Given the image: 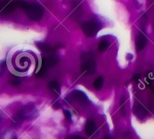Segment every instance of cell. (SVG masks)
I'll return each mask as SVG.
<instances>
[{"label": "cell", "mask_w": 154, "mask_h": 139, "mask_svg": "<svg viewBox=\"0 0 154 139\" xmlns=\"http://www.w3.org/2000/svg\"><path fill=\"white\" fill-rule=\"evenodd\" d=\"M83 33L88 38H92L97 34L99 30V25L96 22L89 21L83 23L81 26Z\"/></svg>", "instance_id": "obj_4"}, {"label": "cell", "mask_w": 154, "mask_h": 139, "mask_svg": "<svg viewBox=\"0 0 154 139\" xmlns=\"http://www.w3.org/2000/svg\"><path fill=\"white\" fill-rule=\"evenodd\" d=\"M110 47V43L108 41H102L99 44V51H105Z\"/></svg>", "instance_id": "obj_13"}, {"label": "cell", "mask_w": 154, "mask_h": 139, "mask_svg": "<svg viewBox=\"0 0 154 139\" xmlns=\"http://www.w3.org/2000/svg\"><path fill=\"white\" fill-rule=\"evenodd\" d=\"M140 78H141V75H140V74H136V75H135V76H134L133 80H138Z\"/></svg>", "instance_id": "obj_18"}, {"label": "cell", "mask_w": 154, "mask_h": 139, "mask_svg": "<svg viewBox=\"0 0 154 139\" xmlns=\"http://www.w3.org/2000/svg\"><path fill=\"white\" fill-rule=\"evenodd\" d=\"M68 139H84L82 137L79 136V135H71L68 138Z\"/></svg>", "instance_id": "obj_17"}, {"label": "cell", "mask_w": 154, "mask_h": 139, "mask_svg": "<svg viewBox=\"0 0 154 139\" xmlns=\"http://www.w3.org/2000/svg\"><path fill=\"white\" fill-rule=\"evenodd\" d=\"M20 65L23 66V68H25V67H27V68L29 65L28 59L26 57H21L20 59Z\"/></svg>", "instance_id": "obj_14"}, {"label": "cell", "mask_w": 154, "mask_h": 139, "mask_svg": "<svg viewBox=\"0 0 154 139\" xmlns=\"http://www.w3.org/2000/svg\"><path fill=\"white\" fill-rule=\"evenodd\" d=\"M147 44V38L146 35L142 33H139L135 41V46L137 50H142L143 49H144Z\"/></svg>", "instance_id": "obj_7"}, {"label": "cell", "mask_w": 154, "mask_h": 139, "mask_svg": "<svg viewBox=\"0 0 154 139\" xmlns=\"http://www.w3.org/2000/svg\"><path fill=\"white\" fill-rule=\"evenodd\" d=\"M37 110L35 106L31 105H26L23 108L20 109L19 111L16 113L14 116L13 117V123L14 125L18 126L23 120L26 119L34 117L36 115Z\"/></svg>", "instance_id": "obj_1"}, {"label": "cell", "mask_w": 154, "mask_h": 139, "mask_svg": "<svg viewBox=\"0 0 154 139\" xmlns=\"http://www.w3.org/2000/svg\"><path fill=\"white\" fill-rule=\"evenodd\" d=\"M80 62H81V69L84 73L92 74L95 72L96 69L93 53L91 51L83 52L80 55Z\"/></svg>", "instance_id": "obj_2"}, {"label": "cell", "mask_w": 154, "mask_h": 139, "mask_svg": "<svg viewBox=\"0 0 154 139\" xmlns=\"http://www.w3.org/2000/svg\"><path fill=\"white\" fill-rule=\"evenodd\" d=\"M64 114H65V119L68 121L71 122L72 121V114H71V113L69 112V110H64Z\"/></svg>", "instance_id": "obj_16"}, {"label": "cell", "mask_w": 154, "mask_h": 139, "mask_svg": "<svg viewBox=\"0 0 154 139\" xmlns=\"http://www.w3.org/2000/svg\"><path fill=\"white\" fill-rule=\"evenodd\" d=\"M25 13L29 19L33 21H38L43 16V9L40 6L35 4H26L23 8Z\"/></svg>", "instance_id": "obj_3"}, {"label": "cell", "mask_w": 154, "mask_h": 139, "mask_svg": "<svg viewBox=\"0 0 154 139\" xmlns=\"http://www.w3.org/2000/svg\"><path fill=\"white\" fill-rule=\"evenodd\" d=\"M134 113L137 116V117L142 119L146 116L147 111L146 108L141 104L138 103V104H135V107H134Z\"/></svg>", "instance_id": "obj_9"}, {"label": "cell", "mask_w": 154, "mask_h": 139, "mask_svg": "<svg viewBox=\"0 0 154 139\" xmlns=\"http://www.w3.org/2000/svg\"><path fill=\"white\" fill-rule=\"evenodd\" d=\"M103 81H104V80H103L102 77H99L96 80H95V81L93 83L94 89L96 90H101L103 86Z\"/></svg>", "instance_id": "obj_12"}, {"label": "cell", "mask_w": 154, "mask_h": 139, "mask_svg": "<svg viewBox=\"0 0 154 139\" xmlns=\"http://www.w3.org/2000/svg\"><path fill=\"white\" fill-rule=\"evenodd\" d=\"M35 44H36L38 49H40L44 53H54L55 52L54 48H51L49 44L44 43V42H37V43H35Z\"/></svg>", "instance_id": "obj_10"}, {"label": "cell", "mask_w": 154, "mask_h": 139, "mask_svg": "<svg viewBox=\"0 0 154 139\" xmlns=\"http://www.w3.org/2000/svg\"><path fill=\"white\" fill-rule=\"evenodd\" d=\"M71 99H73L74 101H76L82 104H87L89 102L87 96L86 95L84 92L80 90H74L70 95Z\"/></svg>", "instance_id": "obj_6"}, {"label": "cell", "mask_w": 154, "mask_h": 139, "mask_svg": "<svg viewBox=\"0 0 154 139\" xmlns=\"http://www.w3.org/2000/svg\"><path fill=\"white\" fill-rule=\"evenodd\" d=\"M9 83L11 84V85H12V86L17 87L20 84V80H18L17 78H13V79L9 80Z\"/></svg>", "instance_id": "obj_15"}, {"label": "cell", "mask_w": 154, "mask_h": 139, "mask_svg": "<svg viewBox=\"0 0 154 139\" xmlns=\"http://www.w3.org/2000/svg\"><path fill=\"white\" fill-rule=\"evenodd\" d=\"M97 131V128L95 126V123L93 120H88L86 122L85 125V132L89 136H93L95 134Z\"/></svg>", "instance_id": "obj_8"}, {"label": "cell", "mask_w": 154, "mask_h": 139, "mask_svg": "<svg viewBox=\"0 0 154 139\" xmlns=\"http://www.w3.org/2000/svg\"><path fill=\"white\" fill-rule=\"evenodd\" d=\"M48 87H49L50 90H51L52 91H53L55 93L59 94L60 93V87H59V84L56 81H51L50 82L49 84H48Z\"/></svg>", "instance_id": "obj_11"}, {"label": "cell", "mask_w": 154, "mask_h": 139, "mask_svg": "<svg viewBox=\"0 0 154 139\" xmlns=\"http://www.w3.org/2000/svg\"><path fill=\"white\" fill-rule=\"evenodd\" d=\"M104 139H111V138H110L109 137V136H106V137H105V138H104Z\"/></svg>", "instance_id": "obj_19"}, {"label": "cell", "mask_w": 154, "mask_h": 139, "mask_svg": "<svg viewBox=\"0 0 154 139\" xmlns=\"http://www.w3.org/2000/svg\"><path fill=\"white\" fill-rule=\"evenodd\" d=\"M20 2H14L12 0H5L1 4V12L2 13H8L12 12L14 9L19 7Z\"/></svg>", "instance_id": "obj_5"}]
</instances>
